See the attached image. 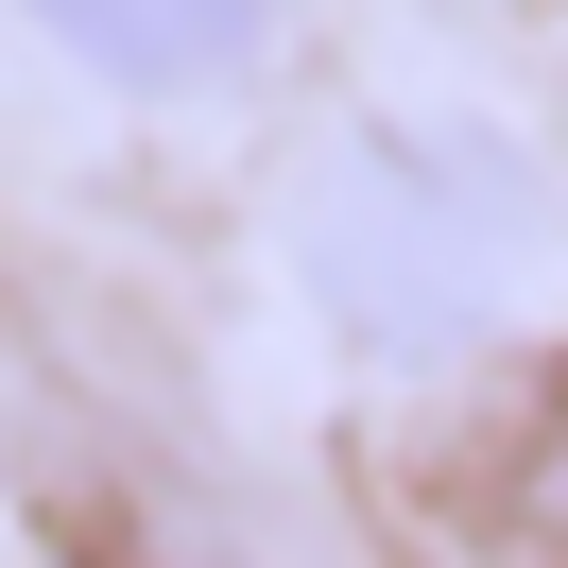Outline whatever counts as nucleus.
<instances>
[{"instance_id": "f257e3e1", "label": "nucleus", "mask_w": 568, "mask_h": 568, "mask_svg": "<svg viewBox=\"0 0 568 568\" xmlns=\"http://www.w3.org/2000/svg\"><path fill=\"white\" fill-rule=\"evenodd\" d=\"M293 276L345 345L465 362L499 327V293L534 276V173L465 121H362L293 190Z\"/></svg>"}, {"instance_id": "f03ea898", "label": "nucleus", "mask_w": 568, "mask_h": 568, "mask_svg": "<svg viewBox=\"0 0 568 568\" xmlns=\"http://www.w3.org/2000/svg\"><path fill=\"white\" fill-rule=\"evenodd\" d=\"M362 499L414 568H568V345H465L379 414Z\"/></svg>"}, {"instance_id": "7ed1b4c3", "label": "nucleus", "mask_w": 568, "mask_h": 568, "mask_svg": "<svg viewBox=\"0 0 568 568\" xmlns=\"http://www.w3.org/2000/svg\"><path fill=\"white\" fill-rule=\"evenodd\" d=\"M18 18L121 104H207L276 52V0H18Z\"/></svg>"}]
</instances>
